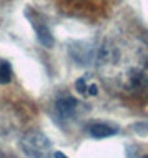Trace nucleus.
<instances>
[{
    "instance_id": "obj_1",
    "label": "nucleus",
    "mask_w": 148,
    "mask_h": 158,
    "mask_svg": "<svg viewBox=\"0 0 148 158\" xmlns=\"http://www.w3.org/2000/svg\"><path fill=\"white\" fill-rule=\"evenodd\" d=\"M95 60L107 90L128 98L148 95V44L140 37L130 33L108 37Z\"/></svg>"
},
{
    "instance_id": "obj_2",
    "label": "nucleus",
    "mask_w": 148,
    "mask_h": 158,
    "mask_svg": "<svg viewBox=\"0 0 148 158\" xmlns=\"http://www.w3.org/2000/svg\"><path fill=\"white\" fill-rule=\"evenodd\" d=\"M20 148L28 158H53L52 142L45 133L30 130L20 138Z\"/></svg>"
},
{
    "instance_id": "obj_3",
    "label": "nucleus",
    "mask_w": 148,
    "mask_h": 158,
    "mask_svg": "<svg viewBox=\"0 0 148 158\" xmlns=\"http://www.w3.org/2000/svg\"><path fill=\"white\" fill-rule=\"evenodd\" d=\"M25 17H27V20L30 22L33 32H35V35H37V40H39L45 48H52L55 45V38H53V33L50 30L48 23L45 22L43 17L32 7L25 8Z\"/></svg>"
},
{
    "instance_id": "obj_4",
    "label": "nucleus",
    "mask_w": 148,
    "mask_h": 158,
    "mask_svg": "<svg viewBox=\"0 0 148 158\" xmlns=\"http://www.w3.org/2000/svg\"><path fill=\"white\" fill-rule=\"evenodd\" d=\"M78 108H80V102L77 98H73L70 95L60 97L55 102V117H57V120L60 123L70 122L78 113Z\"/></svg>"
},
{
    "instance_id": "obj_5",
    "label": "nucleus",
    "mask_w": 148,
    "mask_h": 158,
    "mask_svg": "<svg viewBox=\"0 0 148 158\" xmlns=\"http://www.w3.org/2000/svg\"><path fill=\"white\" fill-rule=\"evenodd\" d=\"M70 55L77 62L83 63V65H87V63H90L93 58H97V55H95L93 50H92V47L88 44H85V42H72L70 44Z\"/></svg>"
},
{
    "instance_id": "obj_6",
    "label": "nucleus",
    "mask_w": 148,
    "mask_h": 158,
    "mask_svg": "<svg viewBox=\"0 0 148 158\" xmlns=\"http://www.w3.org/2000/svg\"><path fill=\"white\" fill-rule=\"evenodd\" d=\"M88 133L93 138H108L118 133V128L108 123H93V125L88 127Z\"/></svg>"
},
{
    "instance_id": "obj_7",
    "label": "nucleus",
    "mask_w": 148,
    "mask_h": 158,
    "mask_svg": "<svg viewBox=\"0 0 148 158\" xmlns=\"http://www.w3.org/2000/svg\"><path fill=\"white\" fill-rule=\"evenodd\" d=\"M75 88H77L78 93H82L83 97H95L98 90H97V85L90 83V75H85L82 78H78L75 82Z\"/></svg>"
},
{
    "instance_id": "obj_8",
    "label": "nucleus",
    "mask_w": 148,
    "mask_h": 158,
    "mask_svg": "<svg viewBox=\"0 0 148 158\" xmlns=\"http://www.w3.org/2000/svg\"><path fill=\"white\" fill-rule=\"evenodd\" d=\"M12 77H14L12 65L7 60H0V85L10 83L12 82Z\"/></svg>"
},
{
    "instance_id": "obj_9",
    "label": "nucleus",
    "mask_w": 148,
    "mask_h": 158,
    "mask_svg": "<svg viewBox=\"0 0 148 158\" xmlns=\"http://www.w3.org/2000/svg\"><path fill=\"white\" fill-rule=\"evenodd\" d=\"M53 158H68L65 155V153H62V152H55L53 153Z\"/></svg>"
}]
</instances>
